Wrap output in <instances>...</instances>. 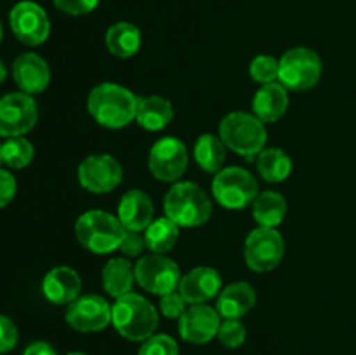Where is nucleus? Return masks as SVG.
Returning a JSON list of instances; mask_svg holds the SVG:
<instances>
[{"instance_id":"obj_1","label":"nucleus","mask_w":356,"mask_h":355,"mask_svg":"<svg viewBox=\"0 0 356 355\" xmlns=\"http://www.w3.org/2000/svg\"><path fill=\"white\" fill-rule=\"evenodd\" d=\"M138 101L134 93L113 82H103L90 90L87 108L94 120L108 129H122L136 120Z\"/></svg>"},{"instance_id":"obj_2","label":"nucleus","mask_w":356,"mask_h":355,"mask_svg":"<svg viewBox=\"0 0 356 355\" xmlns=\"http://www.w3.org/2000/svg\"><path fill=\"white\" fill-rule=\"evenodd\" d=\"M111 324L125 340L146 341L159 327V312L141 294L129 292L111 306Z\"/></svg>"},{"instance_id":"obj_3","label":"nucleus","mask_w":356,"mask_h":355,"mask_svg":"<svg viewBox=\"0 0 356 355\" xmlns=\"http://www.w3.org/2000/svg\"><path fill=\"white\" fill-rule=\"evenodd\" d=\"M163 211L177 226H200L209 221L212 214V202L204 188L191 181H179L172 184L163 198Z\"/></svg>"},{"instance_id":"obj_4","label":"nucleus","mask_w":356,"mask_h":355,"mask_svg":"<svg viewBox=\"0 0 356 355\" xmlns=\"http://www.w3.org/2000/svg\"><path fill=\"white\" fill-rule=\"evenodd\" d=\"M219 138L222 139L226 148L250 159L263 152L268 134L264 122H261L256 115L233 111L219 124Z\"/></svg>"},{"instance_id":"obj_5","label":"nucleus","mask_w":356,"mask_h":355,"mask_svg":"<svg viewBox=\"0 0 356 355\" xmlns=\"http://www.w3.org/2000/svg\"><path fill=\"white\" fill-rule=\"evenodd\" d=\"M124 230L117 216L106 211H87L76 219L75 235L90 253L108 254L118 249Z\"/></svg>"},{"instance_id":"obj_6","label":"nucleus","mask_w":356,"mask_h":355,"mask_svg":"<svg viewBox=\"0 0 356 355\" xmlns=\"http://www.w3.org/2000/svg\"><path fill=\"white\" fill-rule=\"evenodd\" d=\"M214 198L225 209L240 211L259 195V187L252 174L243 167H222L212 180Z\"/></svg>"},{"instance_id":"obj_7","label":"nucleus","mask_w":356,"mask_h":355,"mask_svg":"<svg viewBox=\"0 0 356 355\" xmlns=\"http://www.w3.org/2000/svg\"><path fill=\"white\" fill-rule=\"evenodd\" d=\"M278 63V80L287 90H308L320 82L323 68L322 59L312 49H289Z\"/></svg>"},{"instance_id":"obj_8","label":"nucleus","mask_w":356,"mask_h":355,"mask_svg":"<svg viewBox=\"0 0 356 355\" xmlns=\"http://www.w3.org/2000/svg\"><path fill=\"white\" fill-rule=\"evenodd\" d=\"M136 281L145 291L163 296L179 289L181 270L176 261L162 254L143 256L134 267Z\"/></svg>"},{"instance_id":"obj_9","label":"nucleus","mask_w":356,"mask_h":355,"mask_svg":"<svg viewBox=\"0 0 356 355\" xmlns=\"http://www.w3.org/2000/svg\"><path fill=\"white\" fill-rule=\"evenodd\" d=\"M285 254L284 237L275 228L257 226L249 233L243 247L247 267L254 271H271L280 265Z\"/></svg>"},{"instance_id":"obj_10","label":"nucleus","mask_w":356,"mask_h":355,"mask_svg":"<svg viewBox=\"0 0 356 355\" xmlns=\"http://www.w3.org/2000/svg\"><path fill=\"white\" fill-rule=\"evenodd\" d=\"M38 118L37 101L26 93H10L0 97V136L16 138L33 129Z\"/></svg>"},{"instance_id":"obj_11","label":"nucleus","mask_w":356,"mask_h":355,"mask_svg":"<svg viewBox=\"0 0 356 355\" xmlns=\"http://www.w3.org/2000/svg\"><path fill=\"white\" fill-rule=\"evenodd\" d=\"M79 183L90 194H108L124 180V169L115 157L108 153L90 155L82 160L76 171Z\"/></svg>"},{"instance_id":"obj_12","label":"nucleus","mask_w":356,"mask_h":355,"mask_svg":"<svg viewBox=\"0 0 356 355\" xmlns=\"http://www.w3.org/2000/svg\"><path fill=\"white\" fill-rule=\"evenodd\" d=\"M10 30L19 42L26 45L44 44L51 33V21L38 3L23 0L9 14Z\"/></svg>"},{"instance_id":"obj_13","label":"nucleus","mask_w":356,"mask_h":355,"mask_svg":"<svg viewBox=\"0 0 356 355\" xmlns=\"http://www.w3.org/2000/svg\"><path fill=\"white\" fill-rule=\"evenodd\" d=\"M188 166V150L177 138L159 139L149 150V173L159 181H177L184 174Z\"/></svg>"},{"instance_id":"obj_14","label":"nucleus","mask_w":356,"mask_h":355,"mask_svg":"<svg viewBox=\"0 0 356 355\" xmlns=\"http://www.w3.org/2000/svg\"><path fill=\"white\" fill-rule=\"evenodd\" d=\"M66 322L79 333H97L111 322V306L99 294L79 296L68 305Z\"/></svg>"},{"instance_id":"obj_15","label":"nucleus","mask_w":356,"mask_h":355,"mask_svg":"<svg viewBox=\"0 0 356 355\" xmlns=\"http://www.w3.org/2000/svg\"><path fill=\"white\" fill-rule=\"evenodd\" d=\"M221 315L218 310L205 303L191 305L179 317V334L184 341L193 345L209 343L212 338H218Z\"/></svg>"},{"instance_id":"obj_16","label":"nucleus","mask_w":356,"mask_h":355,"mask_svg":"<svg viewBox=\"0 0 356 355\" xmlns=\"http://www.w3.org/2000/svg\"><path fill=\"white\" fill-rule=\"evenodd\" d=\"M221 275L216 268L211 267H197L181 277L179 289L177 291L183 294L186 303L198 305L209 299L216 298L221 292Z\"/></svg>"},{"instance_id":"obj_17","label":"nucleus","mask_w":356,"mask_h":355,"mask_svg":"<svg viewBox=\"0 0 356 355\" xmlns=\"http://www.w3.org/2000/svg\"><path fill=\"white\" fill-rule=\"evenodd\" d=\"M13 77L23 93L38 94L47 89L51 82V70L42 56L35 52H24L14 61Z\"/></svg>"},{"instance_id":"obj_18","label":"nucleus","mask_w":356,"mask_h":355,"mask_svg":"<svg viewBox=\"0 0 356 355\" xmlns=\"http://www.w3.org/2000/svg\"><path fill=\"white\" fill-rule=\"evenodd\" d=\"M82 291V278L79 271L70 267H56L45 274L42 292L54 305H70Z\"/></svg>"},{"instance_id":"obj_19","label":"nucleus","mask_w":356,"mask_h":355,"mask_svg":"<svg viewBox=\"0 0 356 355\" xmlns=\"http://www.w3.org/2000/svg\"><path fill=\"white\" fill-rule=\"evenodd\" d=\"M153 202L143 190H129L118 204V214L125 230L145 232L153 221Z\"/></svg>"},{"instance_id":"obj_20","label":"nucleus","mask_w":356,"mask_h":355,"mask_svg":"<svg viewBox=\"0 0 356 355\" xmlns=\"http://www.w3.org/2000/svg\"><path fill=\"white\" fill-rule=\"evenodd\" d=\"M256 305V291L249 282H235L219 292L216 310L225 319L240 320Z\"/></svg>"},{"instance_id":"obj_21","label":"nucleus","mask_w":356,"mask_h":355,"mask_svg":"<svg viewBox=\"0 0 356 355\" xmlns=\"http://www.w3.org/2000/svg\"><path fill=\"white\" fill-rule=\"evenodd\" d=\"M254 115L261 122H273L280 120L289 108V94L287 89L280 82L266 84L256 93L252 101Z\"/></svg>"},{"instance_id":"obj_22","label":"nucleus","mask_w":356,"mask_h":355,"mask_svg":"<svg viewBox=\"0 0 356 355\" xmlns=\"http://www.w3.org/2000/svg\"><path fill=\"white\" fill-rule=\"evenodd\" d=\"M174 118V108L169 100L162 96L139 97L136 120L146 131H162Z\"/></svg>"},{"instance_id":"obj_23","label":"nucleus","mask_w":356,"mask_h":355,"mask_svg":"<svg viewBox=\"0 0 356 355\" xmlns=\"http://www.w3.org/2000/svg\"><path fill=\"white\" fill-rule=\"evenodd\" d=\"M104 42L108 51L117 58H132L141 49V31L136 24L120 21L108 28Z\"/></svg>"},{"instance_id":"obj_24","label":"nucleus","mask_w":356,"mask_h":355,"mask_svg":"<svg viewBox=\"0 0 356 355\" xmlns=\"http://www.w3.org/2000/svg\"><path fill=\"white\" fill-rule=\"evenodd\" d=\"M101 278H103L104 291L117 299L131 292L136 281L134 267L125 258H113L103 267Z\"/></svg>"},{"instance_id":"obj_25","label":"nucleus","mask_w":356,"mask_h":355,"mask_svg":"<svg viewBox=\"0 0 356 355\" xmlns=\"http://www.w3.org/2000/svg\"><path fill=\"white\" fill-rule=\"evenodd\" d=\"M252 214L259 226L277 228L287 216V200L284 195L273 190H266L257 195L254 200Z\"/></svg>"},{"instance_id":"obj_26","label":"nucleus","mask_w":356,"mask_h":355,"mask_svg":"<svg viewBox=\"0 0 356 355\" xmlns=\"http://www.w3.org/2000/svg\"><path fill=\"white\" fill-rule=\"evenodd\" d=\"M226 145L216 134H202L195 143L193 155L198 167L205 173H219L226 160Z\"/></svg>"},{"instance_id":"obj_27","label":"nucleus","mask_w":356,"mask_h":355,"mask_svg":"<svg viewBox=\"0 0 356 355\" xmlns=\"http://www.w3.org/2000/svg\"><path fill=\"white\" fill-rule=\"evenodd\" d=\"M257 171L270 183H282L292 173V159L282 148H264L257 155Z\"/></svg>"},{"instance_id":"obj_28","label":"nucleus","mask_w":356,"mask_h":355,"mask_svg":"<svg viewBox=\"0 0 356 355\" xmlns=\"http://www.w3.org/2000/svg\"><path fill=\"white\" fill-rule=\"evenodd\" d=\"M177 239H179V226L167 216L153 219L152 225L145 230L146 247L155 254H162L172 249Z\"/></svg>"},{"instance_id":"obj_29","label":"nucleus","mask_w":356,"mask_h":355,"mask_svg":"<svg viewBox=\"0 0 356 355\" xmlns=\"http://www.w3.org/2000/svg\"><path fill=\"white\" fill-rule=\"evenodd\" d=\"M33 145L23 136L7 138V141L2 145V162H6L9 167H14V169L26 167L33 160Z\"/></svg>"},{"instance_id":"obj_30","label":"nucleus","mask_w":356,"mask_h":355,"mask_svg":"<svg viewBox=\"0 0 356 355\" xmlns=\"http://www.w3.org/2000/svg\"><path fill=\"white\" fill-rule=\"evenodd\" d=\"M278 70H280V63L273 58V56L261 54L257 58L252 59L249 66L250 77H252L256 82L263 84H273L278 80Z\"/></svg>"},{"instance_id":"obj_31","label":"nucleus","mask_w":356,"mask_h":355,"mask_svg":"<svg viewBox=\"0 0 356 355\" xmlns=\"http://www.w3.org/2000/svg\"><path fill=\"white\" fill-rule=\"evenodd\" d=\"M245 338H247V329L240 320L225 319V322H221V326H219L218 340L221 341L225 347L228 348L242 347Z\"/></svg>"},{"instance_id":"obj_32","label":"nucleus","mask_w":356,"mask_h":355,"mask_svg":"<svg viewBox=\"0 0 356 355\" xmlns=\"http://www.w3.org/2000/svg\"><path fill=\"white\" fill-rule=\"evenodd\" d=\"M138 355H179V347L169 334H153L143 343Z\"/></svg>"},{"instance_id":"obj_33","label":"nucleus","mask_w":356,"mask_h":355,"mask_svg":"<svg viewBox=\"0 0 356 355\" xmlns=\"http://www.w3.org/2000/svg\"><path fill=\"white\" fill-rule=\"evenodd\" d=\"M160 312L167 319H179L186 312V299L183 298V294L179 291L160 296Z\"/></svg>"},{"instance_id":"obj_34","label":"nucleus","mask_w":356,"mask_h":355,"mask_svg":"<svg viewBox=\"0 0 356 355\" xmlns=\"http://www.w3.org/2000/svg\"><path fill=\"white\" fill-rule=\"evenodd\" d=\"M146 249V240L145 235H141V232H134V230H124V237H122V242L118 246L124 256H139L143 251Z\"/></svg>"},{"instance_id":"obj_35","label":"nucleus","mask_w":356,"mask_h":355,"mask_svg":"<svg viewBox=\"0 0 356 355\" xmlns=\"http://www.w3.org/2000/svg\"><path fill=\"white\" fill-rule=\"evenodd\" d=\"M17 327L9 317L0 315V354H6L10 352L17 345Z\"/></svg>"},{"instance_id":"obj_36","label":"nucleus","mask_w":356,"mask_h":355,"mask_svg":"<svg viewBox=\"0 0 356 355\" xmlns=\"http://www.w3.org/2000/svg\"><path fill=\"white\" fill-rule=\"evenodd\" d=\"M54 6L70 16H82L97 7L99 0H52Z\"/></svg>"},{"instance_id":"obj_37","label":"nucleus","mask_w":356,"mask_h":355,"mask_svg":"<svg viewBox=\"0 0 356 355\" xmlns=\"http://www.w3.org/2000/svg\"><path fill=\"white\" fill-rule=\"evenodd\" d=\"M16 195V180L9 171L0 169V209L10 204Z\"/></svg>"},{"instance_id":"obj_38","label":"nucleus","mask_w":356,"mask_h":355,"mask_svg":"<svg viewBox=\"0 0 356 355\" xmlns=\"http://www.w3.org/2000/svg\"><path fill=\"white\" fill-rule=\"evenodd\" d=\"M23 355H58L54 348L51 347L45 341H35V343L28 345L26 350L23 352Z\"/></svg>"},{"instance_id":"obj_39","label":"nucleus","mask_w":356,"mask_h":355,"mask_svg":"<svg viewBox=\"0 0 356 355\" xmlns=\"http://www.w3.org/2000/svg\"><path fill=\"white\" fill-rule=\"evenodd\" d=\"M6 77H7V70H6V66H3V63L0 61V84L6 80Z\"/></svg>"},{"instance_id":"obj_40","label":"nucleus","mask_w":356,"mask_h":355,"mask_svg":"<svg viewBox=\"0 0 356 355\" xmlns=\"http://www.w3.org/2000/svg\"><path fill=\"white\" fill-rule=\"evenodd\" d=\"M0 42H2V23H0Z\"/></svg>"},{"instance_id":"obj_41","label":"nucleus","mask_w":356,"mask_h":355,"mask_svg":"<svg viewBox=\"0 0 356 355\" xmlns=\"http://www.w3.org/2000/svg\"><path fill=\"white\" fill-rule=\"evenodd\" d=\"M0 164H2V145H0Z\"/></svg>"},{"instance_id":"obj_42","label":"nucleus","mask_w":356,"mask_h":355,"mask_svg":"<svg viewBox=\"0 0 356 355\" xmlns=\"http://www.w3.org/2000/svg\"><path fill=\"white\" fill-rule=\"evenodd\" d=\"M68 355H86V354H80V352H73V354H68Z\"/></svg>"}]
</instances>
